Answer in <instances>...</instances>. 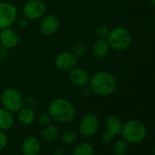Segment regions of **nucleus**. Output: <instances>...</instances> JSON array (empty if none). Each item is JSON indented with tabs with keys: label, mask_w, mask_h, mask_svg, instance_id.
Returning a JSON list of instances; mask_svg holds the SVG:
<instances>
[{
	"label": "nucleus",
	"mask_w": 155,
	"mask_h": 155,
	"mask_svg": "<svg viewBox=\"0 0 155 155\" xmlns=\"http://www.w3.org/2000/svg\"><path fill=\"white\" fill-rule=\"evenodd\" d=\"M89 86L94 94L101 97H107L116 91L117 81L110 72L100 70L91 77Z\"/></svg>",
	"instance_id": "1"
},
{
	"label": "nucleus",
	"mask_w": 155,
	"mask_h": 155,
	"mask_svg": "<svg viewBox=\"0 0 155 155\" xmlns=\"http://www.w3.org/2000/svg\"><path fill=\"white\" fill-rule=\"evenodd\" d=\"M48 112L55 120L59 123H69L76 118V110L74 105L64 98L53 100L48 108Z\"/></svg>",
	"instance_id": "2"
},
{
	"label": "nucleus",
	"mask_w": 155,
	"mask_h": 155,
	"mask_svg": "<svg viewBox=\"0 0 155 155\" xmlns=\"http://www.w3.org/2000/svg\"><path fill=\"white\" fill-rule=\"evenodd\" d=\"M121 136L128 143H139L147 136L146 126L140 120H130L122 126Z\"/></svg>",
	"instance_id": "3"
},
{
	"label": "nucleus",
	"mask_w": 155,
	"mask_h": 155,
	"mask_svg": "<svg viewBox=\"0 0 155 155\" xmlns=\"http://www.w3.org/2000/svg\"><path fill=\"white\" fill-rule=\"evenodd\" d=\"M110 48L116 51L127 49L131 43V34L130 30L124 27H116L110 30L106 38Z\"/></svg>",
	"instance_id": "4"
},
{
	"label": "nucleus",
	"mask_w": 155,
	"mask_h": 155,
	"mask_svg": "<svg viewBox=\"0 0 155 155\" xmlns=\"http://www.w3.org/2000/svg\"><path fill=\"white\" fill-rule=\"evenodd\" d=\"M2 107L12 113L18 112L24 106V98L21 93L13 88L5 89L0 96Z\"/></svg>",
	"instance_id": "5"
},
{
	"label": "nucleus",
	"mask_w": 155,
	"mask_h": 155,
	"mask_svg": "<svg viewBox=\"0 0 155 155\" xmlns=\"http://www.w3.org/2000/svg\"><path fill=\"white\" fill-rule=\"evenodd\" d=\"M101 126L99 117L93 113H88L84 115L78 125V133L85 139H90L95 136Z\"/></svg>",
	"instance_id": "6"
},
{
	"label": "nucleus",
	"mask_w": 155,
	"mask_h": 155,
	"mask_svg": "<svg viewBox=\"0 0 155 155\" xmlns=\"http://www.w3.org/2000/svg\"><path fill=\"white\" fill-rule=\"evenodd\" d=\"M18 18V8L11 2H0V29L11 28Z\"/></svg>",
	"instance_id": "7"
},
{
	"label": "nucleus",
	"mask_w": 155,
	"mask_h": 155,
	"mask_svg": "<svg viewBox=\"0 0 155 155\" xmlns=\"http://www.w3.org/2000/svg\"><path fill=\"white\" fill-rule=\"evenodd\" d=\"M22 12L28 20H38L45 15L46 5L42 0H28L23 6Z\"/></svg>",
	"instance_id": "8"
},
{
	"label": "nucleus",
	"mask_w": 155,
	"mask_h": 155,
	"mask_svg": "<svg viewBox=\"0 0 155 155\" xmlns=\"http://www.w3.org/2000/svg\"><path fill=\"white\" fill-rule=\"evenodd\" d=\"M78 58L71 51H62L55 58V67L64 72H68L77 67Z\"/></svg>",
	"instance_id": "9"
},
{
	"label": "nucleus",
	"mask_w": 155,
	"mask_h": 155,
	"mask_svg": "<svg viewBox=\"0 0 155 155\" xmlns=\"http://www.w3.org/2000/svg\"><path fill=\"white\" fill-rule=\"evenodd\" d=\"M60 21L59 18L53 14L44 15L40 18L39 22V31L42 35L49 37L54 35L59 28Z\"/></svg>",
	"instance_id": "10"
},
{
	"label": "nucleus",
	"mask_w": 155,
	"mask_h": 155,
	"mask_svg": "<svg viewBox=\"0 0 155 155\" xmlns=\"http://www.w3.org/2000/svg\"><path fill=\"white\" fill-rule=\"evenodd\" d=\"M90 80L91 76L85 68L75 67L70 71H68V81L72 85L76 87H86L89 85Z\"/></svg>",
	"instance_id": "11"
},
{
	"label": "nucleus",
	"mask_w": 155,
	"mask_h": 155,
	"mask_svg": "<svg viewBox=\"0 0 155 155\" xmlns=\"http://www.w3.org/2000/svg\"><path fill=\"white\" fill-rule=\"evenodd\" d=\"M19 43L18 33L12 28H7L0 31V44L8 49L15 48Z\"/></svg>",
	"instance_id": "12"
},
{
	"label": "nucleus",
	"mask_w": 155,
	"mask_h": 155,
	"mask_svg": "<svg viewBox=\"0 0 155 155\" xmlns=\"http://www.w3.org/2000/svg\"><path fill=\"white\" fill-rule=\"evenodd\" d=\"M41 151L40 140L36 136H28L21 144L23 155H39Z\"/></svg>",
	"instance_id": "13"
},
{
	"label": "nucleus",
	"mask_w": 155,
	"mask_h": 155,
	"mask_svg": "<svg viewBox=\"0 0 155 155\" xmlns=\"http://www.w3.org/2000/svg\"><path fill=\"white\" fill-rule=\"evenodd\" d=\"M110 50V47L107 41V39L104 38H98L92 45L91 52L94 58L98 59H103L106 58Z\"/></svg>",
	"instance_id": "14"
},
{
	"label": "nucleus",
	"mask_w": 155,
	"mask_h": 155,
	"mask_svg": "<svg viewBox=\"0 0 155 155\" xmlns=\"http://www.w3.org/2000/svg\"><path fill=\"white\" fill-rule=\"evenodd\" d=\"M17 113H18V120L19 121L20 124L25 126L32 125L37 119L36 112L33 110V108L25 105Z\"/></svg>",
	"instance_id": "15"
},
{
	"label": "nucleus",
	"mask_w": 155,
	"mask_h": 155,
	"mask_svg": "<svg viewBox=\"0 0 155 155\" xmlns=\"http://www.w3.org/2000/svg\"><path fill=\"white\" fill-rule=\"evenodd\" d=\"M59 136V130L56 125L48 124L47 126H44L41 130V140L47 143H52L54 142Z\"/></svg>",
	"instance_id": "16"
},
{
	"label": "nucleus",
	"mask_w": 155,
	"mask_h": 155,
	"mask_svg": "<svg viewBox=\"0 0 155 155\" xmlns=\"http://www.w3.org/2000/svg\"><path fill=\"white\" fill-rule=\"evenodd\" d=\"M15 123V118L12 112L6 110L5 108H0V130L7 131L9 130Z\"/></svg>",
	"instance_id": "17"
},
{
	"label": "nucleus",
	"mask_w": 155,
	"mask_h": 155,
	"mask_svg": "<svg viewBox=\"0 0 155 155\" xmlns=\"http://www.w3.org/2000/svg\"><path fill=\"white\" fill-rule=\"evenodd\" d=\"M122 122L120 118L114 115L108 116L105 120V128L106 130L113 134L114 136L120 134L122 130Z\"/></svg>",
	"instance_id": "18"
},
{
	"label": "nucleus",
	"mask_w": 155,
	"mask_h": 155,
	"mask_svg": "<svg viewBox=\"0 0 155 155\" xmlns=\"http://www.w3.org/2000/svg\"><path fill=\"white\" fill-rule=\"evenodd\" d=\"M94 147L88 141H82L78 143L73 150L72 155H94Z\"/></svg>",
	"instance_id": "19"
},
{
	"label": "nucleus",
	"mask_w": 155,
	"mask_h": 155,
	"mask_svg": "<svg viewBox=\"0 0 155 155\" xmlns=\"http://www.w3.org/2000/svg\"><path fill=\"white\" fill-rule=\"evenodd\" d=\"M79 137V133L74 130H66L60 135V140L65 145H72L74 144Z\"/></svg>",
	"instance_id": "20"
},
{
	"label": "nucleus",
	"mask_w": 155,
	"mask_h": 155,
	"mask_svg": "<svg viewBox=\"0 0 155 155\" xmlns=\"http://www.w3.org/2000/svg\"><path fill=\"white\" fill-rule=\"evenodd\" d=\"M128 150V142L126 140H118L115 141L113 144V153L114 155H125Z\"/></svg>",
	"instance_id": "21"
},
{
	"label": "nucleus",
	"mask_w": 155,
	"mask_h": 155,
	"mask_svg": "<svg viewBox=\"0 0 155 155\" xmlns=\"http://www.w3.org/2000/svg\"><path fill=\"white\" fill-rule=\"evenodd\" d=\"M87 46L85 43L83 42H78L76 43L73 48H72V50L71 52L74 54V56L77 58H82L86 55L87 53Z\"/></svg>",
	"instance_id": "22"
},
{
	"label": "nucleus",
	"mask_w": 155,
	"mask_h": 155,
	"mask_svg": "<svg viewBox=\"0 0 155 155\" xmlns=\"http://www.w3.org/2000/svg\"><path fill=\"white\" fill-rule=\"evenodd\" d=\"M110 28L107 26L104 25H100L95 28V36L98 38H104L106 39L109 36L110 33Z\"/></svg>",
	"instance_id": "23"
},
{
	"label": "nucleus",
	"mask_w": 155,
	"mask_h": 155,
	"mask_svg": "<svg viewBox=\"0 0 155 155\" xmlns=\"http://www.w3.org/2000/svg\"><path fill=\"white\" fill-rule=\"evenodd\" d=\"M38 121L39 125H41L42 127H44V126H47V125H48V124H51V122H52V118H51V116L49 115V113L47 111V112L41 113V114L38 116Z\"/></svg>",
	"instance_id": "24"
},
{
	"label": "nucleus",
	"mask_w": 155,
	"mask_h": 155,
	"mask_svg": "<svg viewBox=\"0 0 155 155\" xmlns=\"http://www.w3.org/2000/svg\"><path fill=\"white\" fill-rule=\"evenodd\" d=\"M8 144V137L6 131L0 130V152L3 151Z\"/></svg>",
	"instance_id": "25"
},
{
	"label": "nucleus",
	"mask_w": 155,
	"mask_h": 155,
	"mask_svg": "<svg viewBox=\"0 0 155 155\" xmlns=\"http://www.w3.org/2000/svg\"><path fill=\"white\" fill-rule=\"evenodd\" d=\"M38 103V100L35 97V96H28V98L24 99V105L30 107V108H34L35 106H37Z\"/></svg>",
	"instance_id": "26"
},
{
	"label": "nucleus",
	"mask_w": 155,
	"mask_h": 155,
	"mask_svg": "<svg viewBox=\"0 0 155 155\" xmlns=\"http://www.w3.org/2000/svg\"><path fill=\"white\" fill-rule=\"evenodd\" d=\"M28 22H29V20L26 17H24V16L22 18H18V19L16 21L18 28V29H21V30L25 29L28 26Z\"/></svg>",
	"instance_id": "27"
},
{
	"label": "nucleus",
	"mask_w": 155,
	"mask_h": 155,
	"mask_svg": "<svg viewBox=\"0 0 155 155\" xmlns=\"http://www.w3.org/2000/svg\"><path fill=\"white\" fill-rule=\"evenodd\" d=\"M114 135L113 134H111L110 132H109V131H105V132H103L102 133V135H101V140L105 143V144H110V143H111V142H113V140H114Z\"/></svg>",
	"instance_id": "28"
},
{
	"label": "nucleus",
	"mask_w": 155,
	"mask_h": 155,
	"mask_svg": "<svg viewBox=\"0 0 155 155\" xmlns=\"http://www.w3.org/2000/svg\"><path fill=\"white\" fill-rule=\"evenodd\" d=\"M8 57V48L0 44V60H4Z\"/></svg>",
	"instance_id": "29"
},
{
	"label": "nucleus",
	"mask_w": 155,
	"mask_h": 155,
	"mask_svg": "<svg viewBox=\"0 0 155 155\" xmlns=\"http://www.w3.org/2000/svg\"><path fill=\"white\" fill-rule=\"evenodd\" d=\"M54 155H65L64 150L61 149V148L56 149V150H55V152H54Z\"/></svg>",
	"instance_id": "30"
},
{
	"label": "nucleus",
	"mask_w": 155,
	"mask_h": 155,
	"mask_svg": "<svg viewBox=\"0 0 155 155\" xmlns=\"http://www.w3.org/2000/svg\"><path fill=\"white\" fill-rule=\"evenodd\" d=\"M150 2H151V3H152V5L155 7V0H150Z\"/></svg>",
	"instance_id": "31"
},
{
	"label": "nucleus",
	"mask_w": 155,
	"mask_h": 155,
	"mask_svg": "<svg viewBox=\"0 0 155 155\" xmlns=\"http://www.w3.org/2000/svg\"><path fill=\"white\" fill-rule=\"evenodd\" d=\"M153 24H154V26H155V15H154V17H153Z\"/></svg>",
	"instance_id": "32"
},
{
	"label": "nucleus",
	"mask_w": 155,
	"mask_h": 155,
	"mask_svg": "<svg viewBox=\"0 0 155 155\" xmlns=\"http://www.w3.org/2000/svg\"><path fill=\"white\" fill-rule=\"evenodd\" d=\"M153 155H155V148H154V150H153Z\"/></svg>",
	"instance_id": "33"
},
{
	"label": "nucleus",
	"mask_w": 155,
	"mask_h": 155,
	"mask_svg": "<svg viewBox=\"0 0 155 155\" xmlns=\"http://www.w3.org/2000/svg\"><path fill=\"white\" fill-rule=\"evenodd\" d=\"M0 31H1V29H0Z\"/></svg>",
	"instance_id": "34"
}]
</instances>
